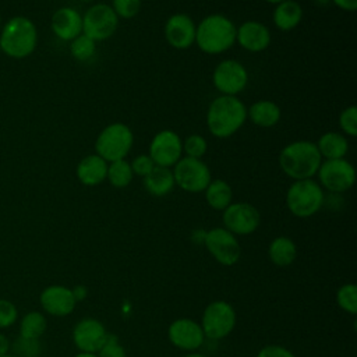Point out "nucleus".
I'll return each instance as SVG.
<instances>
[{
	"instance_id": "obj_7",
	"label": "nucleus",
	"mask_w": 357,
	"mask_h": 357,
	"mask_svg": "<svg viewBox=\"0 0 357 357\" xmlns=\"http://www.w3.org/2000/svg\"><path fill=\"white\" fill-rule=\"evenodd\" d=\"M236 322L237 314L234 307L225 300H215L205 307L199 325L205 337L220 340L233 332Z\"/></svg>"
},
{
	"instance_id": "obj_18",
	"label": "nucleus",
	"mask_w": 357,
	"mask_h": 357,
	"mask_svg": "<svg viewBox=\"0 0 357 357\" xmlns=\"http://www.w3.org/2000/svg\"><path fill=\"white\" fill-rule=\"evenodd\" d=\"M197 25L190 15L177 13L169 17L165 24V38L167 43L178 50L188 49L195 43Z\"/></svg>"
},
{
	"instance_id": "obj_11",
	"label": "nucleus",
	"mask_w": 357,
	"mask_h": 357,
	"mask_svg": "<svg viewBox=\"0 0 357 357\" xmlns=\"http://www.w3.org/2000/svg\"><path fill=\"white\" fill-rule=\"evenodd\" d=\"M204 245L213 259L223 266H233L241 257V247L237 237L225 227L206 230Z\"/></svg>"
},
{
	"instance_id": "obj_34",
	"label": "nucleus",
	"mask_w": 357,
	"mask_h": 357,
	"mask_svg": "<svg viewBox=\"0 0 357 357\" xmlns=\"http://www.w3.org/2000/svg\"><path fill=\"white\" fill-rule=\"evenodd\" d=\"M142 0H113L112 8L119 18L131 20L141 10Z\"/></svg>"
},
{
	"instance_id": "obj_30",
	"label": "nucleus",
	"mask_w": 357,
	"mask_h": 357,
	"mask_svg": "<svg viewBox=\"0 0 357 357\" xmlns=\"http://www.w3.org/2000/svg\"><path fill=\"white\" fill-rule=\"evenodd\" d=\"M95 50H96V42L84 33L74 38L70 43L71 56L78 61L91 60L95 54Z\"/></svg>"
},
{
	"instance_id": "obj_20",
	"label": "nucleus",
	"mask_w": 357,
	"mask_h": 357,
	"mask_svg": "<svg viewBox=\"0 0 357 357\" xmlns=\"http://www.w3.org/2000/svg\"><path fill=\"white\" fill-rule=\"evenodd\" d=\"M50 26L59 39L71 42L82 33V15L71 7H61L52 15Z\"/></svg>"
},
{
	"instance_id": "obj_36",
	"label": "nucleus",
	"mask_w": 357,
	"mask_h": 357,
	"mask_svg": "<svg viewBox=\"0 0 357 357\" xmlns=\"http://www.w3.org/2000/svg\"><path fill=\"white\" fill-rule=\"evenodd\" d=\"M98 357H127L126 349L119 342V337L116 335L109 333L106 342L96 353Z\"/></svg>"
},
{
	"instance_id": "obj_50",
	"label": "nucleus",
	"mask_w": 357,
	"mask_h": 357,
	"mask_svg": "<svg viewBox=\"0 0 357 357\" xmlns=\"http://www.w3.org/2000/svg\"><path fill=\"white\" fill-rule=\"evenodd\" d=\"M0 53H1V50H0Z\"/></svg>"
},
{
	"instance_id": "obj_15",
	"label": "nucleus",
	"mask_w": 357,
	"mask_h": 357,
	"mask_svg": "<svg viewBox=\"0 0 357 357\" xmlns=\"http://www.w3.org/2000/svg\"><path fill=\"white\" fill-rule=\"evenodd\" d=\"M170 343L184 351H197L205 342L204 331L199 322L191 318H177L167 328Z\"/></svg>"
},
{
	"instance_id": "obj_22",
	"label": "nucleus",
	"mask_w": 357,
	"mask_h": 357,
	"mask_svg": "<svg viewBox=\"0 0 357 357\" xmlns=\"http://www.w3.org/2000/svg\"><path fill=\"white\" fill-rule=\"evenodd\" d=\"M280 107L275 102L266 99L254 102L247 109V117L261 128H271L276 126L280 120Z\"/></svg>"
},
{
	"instance_id": "obj_21",
	"label": "nucleus",
	"mask_w": 357,
	"mask_h": 357,
	"mask_svg": "<svg viewBox=\"0 0 357 357\" xmlns=\"http://www.w3.org/2000/svg\"><path fill=\"white\" fill-rule=\"evenodd\" d=\"M106 174H107V162L96 153L82 158L77 166L78 180L88 187H95L103 183L106 180Z\"/></svg>"
},
{
	"instance_id": "obj_41",
	"label": "nucleus",
	"mask_w": 357,
	"mask_h": 357,
	"mask_svg": "<svg viewBox=\"0 0 357 357\" xmlns=\"http://www.w3.org/2000/svg\"><path fill=\"white\" fill-rule=\"evenodd\" d=\"M71 290H73V294H74V298H75L77 303L85 300L86 296H88V289H86L84 284H77V286L73 287Z\"/></svg>"
},
{
	"instance_id": "obj_39",
	"label": "nucleus",
	"mask_w": 357,
	"mask_h": 357,
	"mask_svg": "<svg viewBox=\"0 0 357 357\" xmlns=\"http://www.w3.org/2000/svg\"><path fill=\"white\" fill-rule=\"evenodd\" d=\"M257 357H296V356L284 346L268 344L258 351Z\"/></svg>"
},
{
	"instance_id": "obj_24",
	"label": "nucleus",
	"mask_w": 357,
	"mask_h": 357,
	"mask_svg": "<svg viewBox=\"0 0 357 357\" xmlns=\"http://www.w3.org/2000/svg\"><path fill=\"white\" fill-rule=\"evenodd\" d=\"M174 185V177L170 167L155 165V167L144 177V187L153 197L167 195Z\"/></svg>"
},
{
	"instance_id": "obj_10",
	"label": "nucleus",
	"mask_w": 357,
	"mask_h": 357,
	"mask_svg": "<svg viewBox=\"0 0 357 357\" xmlns=\"http://www.w3.org/2000/svg\"><path fill=\"white\" fill-rule=\"evenodd\" d=\"M317 174L319 185L332 194H342L350 190L356 181L354 166L344 158L321 162Z\"/></svg>"
},
{
	"instance_id": "obj_8",
	"label": "nucleus",
	"mask_w": 357,
	"mask_h": 357,
	"mask_svg": "<svg viewBox=\"0 0 357 357\" xmlns=\"http://www.w3.org/2000/svg\"><path fill=\"white\" fill-rule=\"evenodd\" d=\"M117 25L119 17L106 3L91 6L82 15V33L95 42L109 39L116 32Z\"/></svg>"
},
{
	"instance_id": "obj_45",
	"label": "nucleus",
	"mask_w": 357,
	"mask_h": 357,
	"mask_svg": "<svg viewBox=\"0 0 357 357\" xmlns=\"http://www.w3.org/2000/svg\"><path fill=\"white\" fill-rule=\"evenodd\" d=\"M183 357H206V356H204V354H201L198 351H191V353H188V354H185Z\"/></svg>"
},
{
	"instance_id": "obj_12",
	"label": "nucleus",
	"mask_w": 357,
	"mask_h": 357,
	"mask_svg": "<svg viewBox=\"0 0 357 357\" xmlns=\"http://www.w3.org/2000/svg\"><path fill=\"white\" fill-rule=\"evenodd\" d=\"M223 227L234 236L252 234L259 223L261 215L258 209L248 202H231L223 211Z\"/></svg>"
},
{
	"instance_id": "obj_19",
	"label": "nucleus",
	"mask_w": 357,
	"mask_h": 357,
	"mask_svg": "<svg viewBox=\"0 0 357 357\" xmlns=\"http://www.w3.org/2000/svg\"><path fill=\"white\" fill-rule=\"evenodd\" d=\"M236 42L251 53L265 50L271 43V32L259 21H245L236 28Z\"/></svg>"
},
{
	"instance_id": "obj_37",
	"label": "nucleus",
	"mask_w": 357,
	"mask_h": 357,
	"mask_svg": "<svg viewBox=\"0 0 357 357\" xmlns=\"http://www.w3.org/2000/svg\"><path fill=\"white\" fill-rule=\"evenodd\" d=\"M18 319V308L10 300L0 298V328H10Z\"/></svg>"
},
{
	"instance_id": "obj_46",
	"label": "nucleus",
	"mask_w": 357,
	"mask_h": 357,
	"mask_svg": "<svg viewBox=\"0 0 357 357\" xmlns=\"http://www.w3.org/2000/svg\"><path fill=\"white\" fill-rule=\"evenodd\" d=\"M265 1H268V3H271V4H278V3L284 1V0H265Z\"/></svg>"
},
{
	"instance_id": "obj_25",
	"label": "nucleus",
	"mask_w": 357,
	"mask_h": 357,
	"mask_svg": "<svg viewBox=\"0 0 357 357\" xmlns=\"http://www.w3.org/2000/svg\"><path fill=\"white\" fill-rule=\"evenodd\" d=\"M268 257L271 262L279 268L290 266L297 258L296 243L286 236L275 237L268 245Z\"/></svg>"
},
{
	"instance_id": "obj_40",
	"label": "nucleus",
	"mask_w": 357,
	"mask_h": 357,
	"mask_svg": "<svg viewBox=\"0 0 357 357\" xmlns=\"http://www.w3.org/2000/svg\"><path fill=\"white\" fill-rule=\"evenodd\" d=\"M336 7L344 11H354L357 8V0H331Z\"/></svg>"
},
{
	"instance_id": "obj_49",
	"label": "nucleus",
	"mask_w": 357,
	"mask_h": 357,
	"mask_svg": "<svg viewBox=\"0 0 357 357\" xmlns=\"http://www.w3.org/2000/svg\"><path fill=\"white\" fill-rule=\"evenodd\" d=\"M0 28H1V17H0Z\"/></svg>"
},
{
	"instance_id": "obj_13",
	"label": "nucleus",
	"mask_w": 357,
	"mask_h": 357,
	"mask_svg": "<svg viewBox=\"0 0 357 357\" xmlns=\"http://www.w3.org/2000/svg\"><path fill=\"white\" fill-rule=\"evenodd\" d=\"M212 82L222 95L236 96L245 88L248 82V73L240 61L226 59L215 67Z\"/></svg>"
},
{
	"instance_id": "obj_16",
	"label": "nucleus",
	"mask_w": 357,
	"mask_h": 357,
	"mask_svg": "<svg viewBox=\"0 0 357 357\" xmlns=\"http://www.w3.org/2000/svg\"><path fill=\"white\" fill-rule=\"evenodd\" d=\"M107 331L96 318H82L73 328V342L79 351L98 353L107 339Z\"/></svg>"
},
{
	"instance_id": "obj_28",
	"label": "nucleus",
	"mask_w": 357,
	"mask_h": 357,
	"mask_svg": "<svg viewBox=\"0 0 357 357\" xmlns=\"http://www.w3.org/2000/svg\"><path fill=\"white\" fill-rule=\"evenodd\" d=\"M46 317L39 311H29L20 321V336L39 339L46 332Z\"/></svg>"
},
{
	"instance_id": "obj_26",
	"label": "nucleus",
	"mask_w": 357,
	"mask_h": 357,
	"mask_svg": "<svg viewBox=\"0 0 357 357\" xmlns=\"http://www.w3.org/2000/svg\"><path fill=\"white\" fill-rule=\"evenodd\" d=\"M315 145L321 158L325 160L343 159L349 151V142L346 137L335 131H328L322 134Z\"/></svg>"
},
{
	"instance_id": "obj_14",
	"label": "nucleus",
	"mask_w": 357,
	"mask_h": 357,
	"mask_svg": "<svg viewBox=\"0 0 357 357\" xmlns=\"http://www.w3.org/2000/svg\"><path fill=\"white\" fill-rule=\"evenodd\" d=\"M148 155L156 166L172 167L183 158V141L173 130H162L151 139Z\"/></svg>"
},
{
	"instance_id": "obj_51",
	"label": "nucleus",
	"mask_w": 357,
	"mask_h": 357,
	"mask_svg": "<svg viewBox=\"0 0 357 357\" xmlns=\"http://www.w3.org/2000/svg\"><path fill=\"white\" fill-rule=\"evenodd\" d=\"M39 357H42V356H39Z\"/></svg>"
},
{
	"instance_id": "obj_23",
	"label": "nucleus",
	"mask_w": 357,
	"mask_h": 357,
	"mask_svg": "<svg viewBox=\"0 0 357 357\" xmlns=\"http://www.w3.org/2000/svg\"><path fill=\"white\" fill-rule=\"evenodd\" d=\"M303 18V8L296 0H284L276 4L272 20L278 29L291 31L294 29Z\"/></svg>"
},
{
	"instance_id": "obj_43",
	"label": "nucleus",
	"mask_w": 357,
	"mask_h": 357,
	"mask_svg": "<svg viewBox=\"0 0 357 357\" xmlns=\"http://www.w3.org/2000/svg\"><path fill=\"white\" fill-rule=\"evenodd\" d=\"M205 231L206 230H201V229H197L191 233V238L195 241V243H202L204 244V238H205Z\"/></svg>"
},
{
	"instance_id": "obj_27",
	"label": "nucleus",
	"mask_w": 357,
	"mask_h": 357,
	"mask_svg": "<svg viewBox=\"0 0 357 357\" xmlns=\"http://www.w3.org/2000/svg\"><path fill=\"white\" fill-rule=\"evenodd\" d=\"M205 201L215 211H225L233 202V190L230 184L222 178L211 180L206 185Z\"/></svg>"
},
{
	"instance_id": "obj_32",
	"label": "nucleus",
	"mask_w": 357,
	"mask_h": 357,
	"mask_svg": "<svg viewBox=\"0 0 357 357\" xmlns=\"http://www.w3.org/2000/svg\"><path fill=\"white\" fill-rule=\"evenodd\" d=\"M10 350L17 357H39L40 356V343L39 339H29L18 336L11 344Z\"/></svg>"
},
{
	"instance_id": "obj_17",
	"label": "nucleus",
	"mask_w": 357,
	"mask_h": 357,
	"mask_svg": "<svg viewBox=\"0 0 357 357\" xmlns=\"http://www.w3.org/2000/svg\"><path fill=\"white\" fill-rule=\"evenodd\" d=\"M39 303L42 310L53 317H67L77 305L73 290L63 284H50L40 291Z\"/></svg>"
},
{
	"instance_id": "obj_1",
	"label": "nucleus",
	"mask_w": 357,
	"mask_h": 357,
	"mask_svg": "<svg viewBox=\"0 0 357 357\" xmlns=\"http://www.w3.org/2000/svg\"><path fill=\"white\" fill-rule=\"evenodd\" d=\"M247 120V109L237 96L215 98L206 112V127L216 138H227L237 132Z\"/></svg>"
},
{
	"instance_id": "obj_29",
	"label": "nucleus",
	"mask_w": 357,
	"mask_h": 357,
	"mask_svg": "<svg viewBox=\"0 0 357 357\" xmlns=\"http://www.w3.org/2000/svg\"><path fill=\"white\" fill-rule=\"evenodd\" d=\"M134 177L131 165L126 159L114 160L107 163V174L106 178L110 181V184L116 188H126Z\"/></svg>"
},
{
	"instance_id": "obj_38",
	"label": "nucleus",
	"mask_w": 357,
	"mask_h": 357,
	"mask_svg": "<svg viewBox=\"0 0 357 357\" xmlns=\"http://www.w3.org/2000/svg\"><path fill=\"white\" fill-rule=\"evenodd\" d=\"M130 165H131L132 173L142 178L155 167V163L149 155H138L130 162Z\"/></svg>"
},
{
	"instance_id": "obj_33",
	"label": "nucleus",
	"mask_w": 357,
	"mask_h": 357,
	"mask_svg": "<svg viewBox=\"0 0 357 357\" xmlns=\"http://www.w3.org/2000/svg\"><path fill=\"white\" fill-rule=\"evenodd\" d=\"M208 149L206 139L199 134H191L183 141V152L188 158L201 159Z\"/></svg>"
},
{
	"instance_id": "obj_2",
	"label": "nucleus",
	"mask_w": 357,
	"mask_h": 357,
	"mask_svg": "<svg viewBox=\"0 0 357 357\" xmlns=\"http://www.w3.org/2000/svg\"><path fill=\"white\" fill-rule=\"evenodd\" d=\"M322 158L317 145L307 139H298L287 144L279 153V166L282 172L296 180L312 178L317 174Z\"/></svg>"
},
{
	"instance_id": "obj_5",
	"label": "nucleus",
	"mask_w": 357,
	"mask_h": 357,
	"mask_svg": "<svg viewBox=\"0 0 357 357\" xmlns=\"http://www.w3.org/2000/svg\"><path fill=\"white\" fill-rule=\"evenodd\" d=\"M325 202L324 188L312 178L296 180L286 192V206L297 218H311Z\"/></svg>"
},
{
	"instance_id": "obj_3",
	"label": "nucleus",
	"mask_w": 357,
	"mask_h": 357,
	"mask_svg": "<svg viewBox=\"0 0 357 357\" xmlns=\"http://www.w3.org/2000/svg\"><path fill=\"white\" fill-rule=\"evenodd\" d=\"M236 25L223 14L206 15L195 29V43L206 54H220L236 42Z\"/></svg>"
},
{
	"instance_id": "obj_31",
	"label": "nucleus",
	"mask_w": 357,
	"mask_h": 357,
	"mask_svg": "<svg viewBox=\"0 0 357 357\" xmlns=\"http://www.w3.org/2000/svg\"><path fill=\"white\" fill-rule=\"evenodd\" d=\"M337 305L350 315L357 314V286L354 283H344L336 291Z\"/></svg>"
},
{
	"instance_id": "obj_47",
	"label": "nucleus",
	"mask_w": 357,
	"mask_h": 357,
	"mask_svg": "<svg viewBox=\"0 0 357 357\" xmlns=\"http://www.w3.org/2000/svg\"><path fill=\"white\" fill-rule=\"evenodd\" d=\"M0 357H17V356H14V354H4V356H0Z\"/></svg>"
},
{
	"instance_id": "obj_35",
	"label": "nucleus",
	"mask_w": 357,
	"mask_h": 357,
	"mask_svg": "<svg viewBox=\"0 0 357 357\" xmlns=\"http://www.w3.org/2000/svg\"><path fill=\"white\" fill-rule=\"evenodd\" d=\"M339 126L342 131L349 137L357 135V109L356 106H349L342 110L339 116Z\"/></svg>"
},
{
	"instance_id": "obj_9",
	"label": "nucleus",
	"mask_w": 357,
	"mask_h": 357,
	"mask_svg": "<svg viewBox=\"0 0 357 357\" xmlns=\"http://www.w3.org/2000/svg\"><path fill=\"white\" fill-rule=\"evenodd\" d=\"M172 172L174 184L181 190L192 194L204 191L212 180L211 170L206 163L202 162V159L184 156L174 165Z\"/></svg>"
},
{
	"instance_id": "obj_48",
	"label": "nucleus",
	"mask_w": 357,
	"mask_h": 357,
	"mask_svg": "<svg viewBox=\"0 0 357 357\" xmlns=\"http://www.w3.org/2000/svg\"><path fill=\"white\" fill-rule=\"evenodd\" d=\"M82 1H86V3H89V1H93V0H82Z\"/></svg>"
},
{
	"instance_id": "obj_42",
	"label": "nucleus",
	"mask_w": 357,
	"mask_h": 357,
	"mask_svg": "<svg viewBox=\"0 0 357 357\" xmlns=\"http://www.w3.org/2000/svg\"><path fill=\"white\" fill-rule=\"evenodd\" d=\"M10 340L7 339L6 335L0 333V356H4V354H8L10 351Z\"/></svg>"
},
{
	"instance_id": "obj_4",
	"label": "nucleus",
	"mask_w": 357,
	"mask_h": 357,
	"mask_svg": "<svg viewBox=\"0 0 357 357\" xmlns=\"http://www.w3.org/2000/svg\"><path fill=\"white\" fill-rule=\"evenodd\" d=\"M38 45V29L35 24L24 17L10 18L0 33V50L13 59H25L33 53Z\"/></svg>"
},
{
	"instance_id": "obj_44",
	"label": "nucleus",
	"mask_w": 357,
	"mask_h": 357,
	"mask_svg": "<svg viewBox=\"0 0 357 357\" xmlns=\"http://www.w3.org/2000/svg\"><path fill=\"white\" fill-rule=\"evenodd\" d=\"M74 357H98L95 353H85V351H79L77 353Z\"/></svg>"
},
{
	"instance_id": "obj_6",
	"label": "nucleus",
	"mask_w": 357,
	"mask_h": 357,
	"mask_svg": "<svg viewBox=\"0 0 357 357\" xmlns=\"http://www.w3.org/2000/svg\"><path fill=\"white\" fill-rule=\"evenodd\" d=\"M134 144V134L124 123L106 126L95 141V151L107 163L126 159Z\"/></svg>"
}]
</instances>
